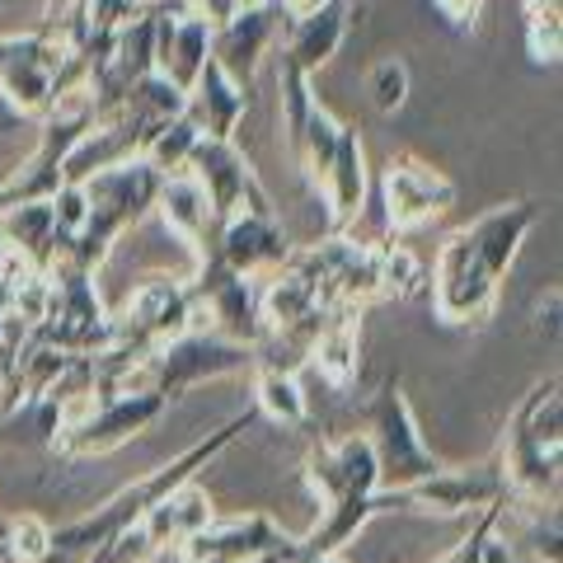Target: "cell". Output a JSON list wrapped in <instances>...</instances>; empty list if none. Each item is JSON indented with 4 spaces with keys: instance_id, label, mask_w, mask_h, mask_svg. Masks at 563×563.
I'll list each match as a JSON object with an SVG mask.
<instances>
[{
    "instance_id": "6",
    "label": "cell",
    "mask_w": 563,
    "mask_h": 563,
    "mask_svg": "<svg viewBox=\"0 0 563 563\" xmlns=\"http://www.w3.org/2000/svg\"><path fill=\"white\" fill-rule=\"evenodd\" d=\"M507 498V479L498 455L484 465H442L428 479L399 484V488H376L372 493V512H428V517H474L484 507Z\"/></svg>"
},
{
    "instance_id": "14",
    "label": "cell",
    "mask_w": 563,
    "mask_h": 563,
    "mask_svg": "<svg viewBox=\"0 0 563 563\" xmlns=\"http://www.w3.org/2000/svg\"><path fill=\"white\" fill-rule=\"evenodd\" d=\"M282 29H287V14H282L277 0H268V5H250V10H240L225 24L211 29V57L225 66V76H231L235 85L254 90L258 70H263V62H268V52L277 47Z\"/></svg>"
},
{
    "instance_id": "22",
    "label": "cell",
    "mask_w": 563,
    "mask_h": 563,
    "mask_svg": "<svg viewBox=\"0 0 563 563\" xmlns=\"http://www.w3.org/2000/svg\"><path fill=\"white\" fill-rule=\"evenodd\" d=\"M310 366L333 390H347L362 372V306H333L310 347Z\"/></svg>"
},
{
    "instance_id": "19",
    "label": "cell",
    "mask_w": 563,
    "mask_h": 563,
    "mask_svg": "<svg viewBox=\"0 0 563 563\" xmlns=\"http://www.w3.org/2000/svg\"><path fill=\"white\" fill-rule=\"evenodd\" d=\"M314 188H320V198H324L329 231H343V225H352L362 217V207H366V151H362L357 122H343L339 146L329 155V169Z\"/></svg>"
},
{
    "instance_id": "17",
    "label": "cell",
    "mask_w": 563,
    "mask_h": 563,
    "mask_svg": "<svg viewBox=\"0 0 563 563\" xmlns=\"http://www.w3.org/2000/svg\"><path fill=\"white\" fill-rule=\"evenodd\" d=\"M217 254L244 277H268L291 258V235L277 211H240L217 225Z\"/></svg>"
},
{
    "instance_id": "23",
    "label": "cell",
    "mask_w": 563,
    "mask_h": 563,
    "mask_svg": "<svg viewBox=\"0 0 563 563\" xmlns=\"http://www.w3.org/2000/svg\"><path fill=\"white\" fill-rule=\"evenodd\" d=\"M254 409L273 418L277 428H306L310 404L301 390V376L277 372V366H254Z\"/></svg>"
},
{
    "instance_id": "38",
    "label": "cell",
    "mask_w": 563,
    "mask_h": 563,
    "mask_svg": "<svg viewBox=\"0 0 563 563\" xmlns=\"http://www.w3.org/2000/svg\"><path fill=\"white\" fill-rule=\"evenodd\" d=\"M291 563H296V559H291ZM306 563H343V559H339V554H329V559H306Z\"/></svg>"
},
{
    "instance_id": "10",
    "label": "cell",
    "mask_w": 563,
    "mask_h": 563,
    "mask_svg": "<svg viewBox=\"0 0 563 563\" xmlns=\"http://www.w3.org/2000/svg\"><path fill=\"white\" fill-rule=\"evenodd\" d=\"M188 291L198 301V320L235 343H258L263 320H258V277L235 273L231 263L217 254V244L198 254V273L188 277Z\"/></svg>"
},
{
    "instance_id": "1",
    "label": "cell",
    "mask_w": 563,
    "mask_h": 563,
    "mask_svg": "<svg viewBox=\"0 0 563 563\" xmlns=\"http://www.w3.org/2000/svg\"><path fill=\"white\" fill-rule=\"evenodd\" d=\"M254 418H258V409H244V413H235V418H225L217 432H207L202 442H192L188 451H179L169 465L151 470V474H141V479L128 484V488H118L113 498H109V503H99L90 517L57 526V531H52V544H47V563H85L90 554H99L103 544H113L132 521L146 517L161 498H169V493L179 488V484L198 479V470H207L221 451H231V446H235V437H240V432H250V422H254Z\"/></svg>"
},
{
    "instance_id": "8",
    "label": "cell",
    "mask_w": 563,
    "mask_h": 563,
    "mask_svg": "<svg viewBox=\"0 0 563 563\" xmlns=\"http://www.w3.org/2000/svg\"><path fill=\"white\" fill-rule=\"evenodd\" d=\"M366 442L376 451L380 488H399V484L428 479L432 470H442V461H437L428 451V442H422L413 404L404 395L399 376H390L372 399H366Z\"/></svg>"
},
{
    "instance_id": "31",
    "label": "cell",
    "mask_w": 563,
    "mask_h": 563,
    "mask_svg": "<svg viewBox=\"0 0 563 563\" xmlns=\"http://www.w3.org/2000/svg\"><path fill=\"white\" fill-rule=\"evenodd\" d=\"M151 0H95L90 5V20H85V33L90 29H103V33H113V29H122L132 20V14H141Z\"/></svg>"
},
{
    "instance_id": "34",
    "label": "cell",
    "mask_w": 563,
    "mask_h": 563,
    "mask_svg": "<svg viewBox=\"0 0 563 563\" xmlns=\"http://www.w3.org/2000/svg\"><path fill=\"white\" fill-rule=\"evenodd\" d=\"M536 329L550 333V339L559 333V291H554V287H550V296H544V301L536 306Z\"/></svg>"
},
{
    "instance_id": "26",
    "label": "cell",
    "mask_w": 563,
    "mask_h": 563,
    "mask_svg": "<svg viewBox=\"0 0 563 563\" xmlns=\"http://www.w3.org/2000/svg\"><path fill=\"white\" fill-rule=\"evenodd\" d=\"M52 526L43 517H0V563H47Z\"/></svg>"
},
{
    "instance_id": "21",
    "label": "cell",
    "mask_w": 563,
    "mask_h": 563,
    "mask_svg": "<svg viewBox=\"0 0 563 563\" xmlns=\"http://www.w3.org/2000/svg\"><path fill=\"white\" fill-rule=\"evenodd\" d=\"M184 113L192 118V128H198L202 136L231 141V136L240 132L244 113H250V90H244V85H235L231 76H225V66H221L217 57H207L198 85L188 90Z\"/></svg>"
},
{
    "instance_id": "4",
    "label": "cell",
    "mask_w": 563,
    "mask_h": 563,
    "mask_svg": "<svg viewBox=\"0 0 563 563\" xmlns=\"http://www.w3.org/2000/svg\"><path fill=\"white\" fill-rule=\"evenodd\" d=\"M161 179L165 174L151 169L141 155L90 174V179L80 184L85 188V225L62 244V258L76 263L85 273H99L103 258L113 254V244L155 211Z\"/></svg>"
},
{
    "instance_id": "29",
    "label": "cell",
    "mask_w": 563,
    "mask_h": 563,
    "mask_svg": "<svg viewBox=\"0 0 563 563\" xmlns=\"http://www.w3.org/2000/svg\"><path fill=\"white\" fill-rule=\"evenodd\" d=\"M498 526H503V503H493V507H484V512H474L470 536L455 544V550H446L442 559H432V563H484V544L493 540Z\"/></svg>"
},
{
    "instance_id": "3",
    "label": "cell",
    "mask_w": 563,
    "mask_h": 563,
    "mask_svg": "<svg viewBox=\"0 0 563 563\" xmlns=\"http://www.w3.org/2000/svg\"><path fill=\"white\" fill-rule=\"evenodd\" d=\"M498 465L507 479V498L526 507H559V470H563V399L559 372L536 380L512 409L498 442Z\"/></svg>"
},
{
    "instance_id": "16",
    "label": "cell",
    "mask_w": 563,
    "mask_h": 563,
    "mask_svg": "<svg viewBox=\"0 0 563 563\" xmlns=\"http://www.w3.org/2000/svg\"><path fill=\"white\" fill-rule=\"evenodd\" d=\"M352 20H357V0H324L320 10L301 14V20H287L277 38V62L296 66L301 76H320V70L339 57V47L347 43Z\"/></svg>"
},
{
    "instance_id": "37",
    "label": "cell",
    "mask_w": 563,
    "mask_h": 563,
    "mask_svg": "<svg viewBox=\"0 0 563 563\" xmlns=\"http://www.w3.org/2000/svg\"><path fill=\"white\" fill-rule=\"evenodd\" d=\"M5 329H10V314L0 310V343H5Z\"/></svg>"
},
{
    "instance_id": "12",
    "label": "cell",
    "mask_w": 563,
    "mask_h": 563,
    "mask_svg": "<svg viewBox=\"0 0 563 563\" xmlns=\"http://www.w3.org/2000/svg\"><path fill=\"white\" fill-rule=\"evenodd\" d=\"M66 62V43L47 29H33V33H5L0 38V95L14 113L24 118H43L57 95V70Z\"/></svg>"
},
{
    "instance_id": "5",
    "label": "cell",
    "mask_w": 563,
    "mask_h": 563,
    "mask_svg": "<svg viewBox=\"0 0 563 563\" xmlns=\"http://www.w3.org/2000/svg\"><path fill=\"white\" fill-rule=\"evenodd\" d=\"M254 372V347L221 339L211 329H192L184 339H169L155 352H146L122 385H141V390H161L165 399H179L184 390L202 380H221V376H240Z\"/></svg>"
},
{
    "instance_id": "9",
    "label": "cell",
    "mask_w": 563,
    "mask_h": 563,
    "mask_svg": "<svg viewBox=\"0 0 563 563\" xmlns=\"http://www.w3.org/2000/svg\"><path fill=\"white\" fill-rule=\"evenodd\" d=\"M432 287V310L442 324H461V329H484L493 314H498V291L503 277L488 273V263L479 258V250L470 244L465 231H455L428 273Z\"/></svg>"
},
{
    "instance_id": "27",
    "label": "cell",
    "mask_w": 563,
    "mask_h": 563,
    "mask_svg": "<svg viewBox=\"0 0 563 563\" xmlns=\"http://www.w3.org/2000/svg\"><path fill=\"white\" fill-rule=\"evenodd\" d=\"M526 52L540 66H554L563 52V5L559 0H526Z\"/></svg>"
},
{
    "instance_id": "33",
    "label": "cell",
    "mask_w": 563,
    "mask_h": 563,
    "mask_svg": "<svg viewBox=\"0 0 563 563\" xmlns=\"http://www.w3.org/2000/svg\"><path fill=\"white\" fill-rule=\"evenodd\" d=\"M479 5L484 0H437V10L446 14V24L455 33H474V20H479Z\"/></svg>"
},
{
    "instance_id": "36",
    "label": "cell",
    "mask_w": 563,
    "mask_h": 563,
    "mask_svg": "<svg viewBox=\"0 0 563 563\" xmlns=\"http://www.w3.org/2000/svg\"><path fill=\"white\" fill-rule=\"evenodd\" d=\"M291 554H296V544H291V550H277V554H258L250 563H291Z\"/></svg>"
},
{
    "instance_id": "30",
    "label": "cell",
    "mask_w": 563,
    "mask_h": 563,
    "mask_svg": "<svg viewBox=\"0 0 563 563\" xmlns=\"http://www.w3.org/2000/svg\"><path fill=\"white\" fill-rule=\"evenodd\" d=\"M47 202H52V221H57V231L70 240L85 225V188L80 184H62Z\"/></svg>"
},
{
    "instance_id": "15",
    "label": "cell",
    "mask_w": 563,
    "mask_h": 563,
    "mask_svg": "<svg viewBox=\"0 0 563 563\" xmlns=\"http://www.w3.org/2000/svg\"><path fill=\"white\" fill-rule=\"evenodd\" d=\"M296 536H287L268 512H244L231 521H217L211 517L202 531H192L179 544V559L184 563H250L258 554H277V550H291Z\"/></svg>"
},
{
    "instance_id": "25",
    "label": "cell",
    "mask_w": 563,
    "mask_h": 563,
    "mask_svg": "<svg viewBox=\"0 0 563 563\" xmlns=\"http://www.w3.org/2000/svg\"><path fill=\"white\" fill-rule=\"evenodd\" d=\"M380 282H385V301H409V296L428 291V268L422 258L399 240L380 244Z\"/></svg>"
},
{
    "instance_id": "18",
    "label": "cell",
    "mask_w": 563,
    "mask_h": 563,
    "mask_svg": "<svg viewBox=\"0 0 563 563\" xmlns=\"http://www.w3.org/2000/svg\"><path fill=\"white\" fill-rule=\"evenodd\" d=\"M536 221H540V202L536 198H512V202H498V207L479 211V217L465 225V235H470L474 250H479V258L488 263V273L507 277L517 254H521L526 235L536 231Z\"/></svg>"
},
{
    "instance_id": "7",
    "label": "cell",
    "mask_w": 563,
    "mask_h": 563,
    "mask_svg": "<svg viewBox=\"0 0 563 563\" xmlns=\"http://www.w3.org/2000/svg\"><path fill=\"white\" fill-rule=\"evenodd\" d=\"M169 404L174 399H165L161 390H141V385L103 390L90 399V409L80 418H70L47 446L57 455H109L118 446H128L132 437H141L146 428H155Z\"/></svg>"
},
{
    "instance_id": "20",
    "label": "cell",
    "mask_w": 563,
    "mask_h": 563,
    "mask_svg": "<svg viewBox=\"0 0 563 563\" xmlns=\"http://www.w3.org/2000/svg\"><path fill=\"white\" fill-rule=\"evenodd\" d=\"M155 217L165 221V231H169L174 240L188 244L192 258L217 244V221H211V202H207L202 184L192 179L188 169L165 174V179H161V192H155Z\"/></svg>"
},
{
    "instance_id": "32",
    "label": "cell",
    "mask_w": 563,
    "mask_h": 563,
    "mask_svg": "<svg viewBox=\"0 0 563 563\" xmlns=\"http://www.w3.org/2000/svg\"><path fill=\"white\" fill-rule=\"evenodd\" d=\"M250 5H268V0H192V10H198L211 29L225 24V20H231V14H240V10H250Z\"/></svg>"
},
{
    "instance_id": "24",
    "label": "cell",
    "mask_w": 563,
    "mask_h": 563,
    "mask_svg": "<svg viewBox=\"0 0 563 563\" xmlns=\"http://www.w3.org/2000/svg\"><path fill=\"white\" fill-rule=\"evenodd\" d=\"M198 128H192L188 113H174V118H161L146 128V141H141V161L161 174H179L188 165L192 146H198Z\"/></svg>"
},
{
    "instance_id": "13",
    "label": "cell",
    "mask_w": 563,
    "mask_h": 563,
    "mask_svg": "<svg viewBox=\"0 0 563 563\" xmlns=\"http://www.w3.org/2000/svg\"><path fill=\"white\" fill-rule=\"evenodd\" d=\"M184 169L202 184L207 202H211V221H217V225L240 217V211H277L273 198H268V188L258 184L250 155L235 146V136L231 141L198 136V146H192Z\"/></svg>"
},
{
    "instance_id": "35",
    "label": "cell",
    "mask_w": 563,
    "mask_h": 563,
    "mask_svg": "<svg viewBox=\"0 0 563 563\" xmlns=\"http://www.w3.org/2000/svg\"><path fill=\"white\" fill-rule=\"evenodd\" d=\"M282 5V14H287V20H301V14H310V10H320L324 0H277Z\"/></svg>"
},
{
    "instance_id": "11",
    "label": "cell",
    "mask_w": 563,
    "mask_h": 563,
    "mask_svg": "<svg viewBox=\"0 0 563 563\" xmlns=\"http://www.w3.org/2000/svg\"><path fill=\"white\" fill-rule=\"evenodd\" d=\"M455 207V184L413 151H399L380 169V225L385 235H409Z\"/></svg>"
},
{
    "instance_id": "28",
    "label": "cell",
    "mask_w": 563,
    "mask_h": 563,
    "mask_svg": "<svg viewBox=\"0 0 563 563\" xmlns=\"http://www.w3.org/2000/svg\"><path fill=\"white\" fill-rule=\"evenodd\" d=\"M366 95H372L376 113H399L409 103V66L399 57H380L366 70Z\"/></svg>"
},
{
    "instance_id": "2",
    "label": "cell",
    "mask_w": 563,
    "mask_h": 563,
    "mask_svg": "<svg viewBox=\"0 0 563 563\" xmlns=\"http://www.w3.org/2000/svg\"><path fill=\"white\" fill-rule=\"evenodd\" d=\"M306 488L320 498V521L296 540V563L306 559H329L339 554L343 544L357 540L366 526L376 521L372 512V493L380 488V465H376V451L366 442V432H347L339 442H320L310 446L306 455Z\"/></svg>"
}]
</instances>
